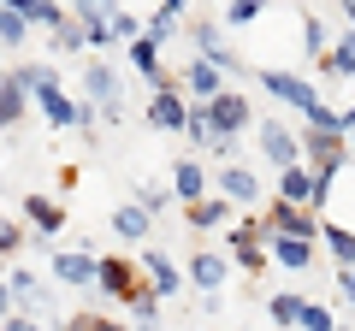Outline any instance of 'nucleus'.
<instances>
[{
    "label": "nucleus",
    "instance_id": "4be33fe9",
    "mask_svg": "<svg viewBox=\"0 0 355 331\" xmlns=\"http://www.w3.org/2000/svg\"><path fill=\"white\" fill-rule=\"evenodd\" d=\"M142 267H148V272H154V284H160V290H178V272H172V267H166V260H160V255H142Z\"/></svg>",
    "mask_w": 355,
    "mask_h": 331
},
{
    "label": "nucleus",
    "instance_id": "6ab92c4d",
    "mask_svg": "<svg viewBox=\"0 0 355 331\" xmlns=\"http://www.w3.org/2000/svg\"><path fill=\"white\" fill-rule=\"evenodd\" d=\"M30 219H36L42 231H60V207H53V202H42V195H30Z\"/></svg>",
    "mask_w": 355,
    "mask_h": 331
},
{
    "label": "nucleus",
    "instance_id": "f8f14e48",
    "mask_svg": "<svg viewBox=\"0 0 355 331\" xmlns=\"http://www.w3.org/2000/svg\"><path fill=\"white\" fill-rule=\"evenodd\" d=\"M12 6H18L24 24H53V18H60V6H48V0H12Z\"/></svg>",
    "mask_w": 355,
    "mask_h": 331
},
{
    "label": "nucleus",
    "instance_id": "ddd939ff",
    "mask_svg": "<svg viewBox=\"0 0 355 331\" xmlns=\"http://www.w3.org/2000/svg\"><path fill=\"white\" fill-rule=\"evenodd\" d=\"M272 255H279L284 267H308V242L302 237H279V242H272Z\"/></svg>",
    "mask_w": 355,
    "mask_h": 331
},
{
    "label": "nucleus",
    "instance_id": "cd10ccee",
    "mask_svg": "<svg viewBox=\"0 0 355 331\" xmlns=\"http://www.w3.org/2000/svg\"><path fill=\"white\" fill-rule=\"evenodd\" d=\"M254 12H261V6H254V0H237V6H231V24H249Z\"/></svg>",
    "mask_w": 355,
    "mask_h": 331
},
{
    "label": "nucleus",
    "instance_id": "bb28decb",
    "mask_svg": "<svg viewBox=\"0 0 355 331\" xmlns=\"http://www.w3.org/2000/svg\"><path fill=\"white\" fill-rule=\"evenodd\" d=\"M302 325H308V331H331V314H320V307H302Z\"/></svg>",
    "mask_w": 355,
    "mask_h": 331
},
{
    "label": "nucleus",
    "instance_id": "2eb2a0df",
    "mask_svg": "<svg viewBox=\"0 0 355 331\" xmlns=\"http://www.w3.org/2000/svg\"><path fill=\"white\" fill-rule=\"evenodd\" d=\"M119 237H142V231H148V213H142V207H119Z\"/></svg>",
    "mask_w": 355,
    "mask_h": 331
},
{
    "label": "nucleus",
    "instance_id": "20e7f679",
    "mask_svg": "<svg viewBox=\"0 0 355 331\" xmlns=\"http://www.w3.org/2000/svg\"><path fill=\"white\" fill-rule=\"evenodd\" d=\"M261 148L272 154L279 166H291V160H296V136H291L284 125H261Z\"/></svg>",
    "mask_w": 355,
    "mask_h": 331
},
{
    "label": "nucleus",
    "instance_id": "b1692460",
    "mask_svg": "<svg viewBox=\"0 0 355 331\" xmlns=\"http://www.w3.org/2000/svg\"><path fill=\"white\" fill-rule=\"evenodd\" d=\"M190 219H196V225H219V219H225V202H196Z\"/></svg>",
    "mask_w": 355,
    "mask_h": 331
},
{
    "label": "nucleus",
    "instance_id": "c85d7f7f",
    "mask_svg": "<svg viewBox=\"0 0 355 331\" xmlns=\"http://www.w3.org/2000/svg\"><path fill=\"white\" fill-rule=\"evenodd\" d=\"M6 249H18V225H6V219H0V255H6Z\"/></svg>",
    "mask_w": 355,
    "mask_h": 331
},
{
    "label": "nucleus",
    "instance_id": "72a5a7b5",
    "mask_svg": "<svg viewBox=\"0 0 355 331\" xmlns=\"http://www.w3.org/2000/svg\"><path fill=\"white\" fill-rule=\"evenodd\" d=\"M0 307H6V290H0Z\"/></svg>",
    "mask_w": 355,
    "mask_h": 331
},
{
    "label": "nucleus",
    "instance_id": "5701e85b",
    "mask_svg": "<svg viewBox=\"0 0 355 331\" xmlns=\"http://www.w3.org/2000/svg\"><path fill=\"white\" fill-rule=\"evenodd\" d=\"M272 319H279V325L302 319V302H296V296H272Z\"/></svg>",
    "mask_w": 355,
    "mask_h": 331
},
{
    "label": "nucleus",
    "instance_id": "aec40b11",
    "mask_svg": "<svg viewBox=\"0 0 355 331\" xmlns=\"http://www.w3.org/2000/svg\"><path fill=\"white\" fill-rule=\"evenodd\" d=\"M172 184H178V195H202V166H190V160H184Z\"/></svg>",
    "mask_w": 355,
    "mask_h": 331
},
{
    "label": "nucleus",
    "instance_id": "0eeeda50",
    "mask_svg": "<svg viewBox=\"0 0 355 331\" xmlns=\"http://www.w3.org/2000/svg\"><path fill=\"white\" fill-rule=\"evenodd\" d=\"M190 278L202 284V290H214V284L225 278V260H219V255H196V260H190Z\"/></svg>",
    "mask_w": 355,
    "mask_h": 331
},
{
    "label": "nucleus",
    "instance_id": "1a4fd4ad",
    "mask_svg": "<svg viewBox=\"0 0 355 331\" xmlns=\"http://www.w3.org/2000/svg\"><path fill=\"white\" fill-rule=\"evenodd\" d=\"M190 89H202L207 101L219 95V65H214V60H196V65H190Z\"/></svg>",
    "mask_w": 355,
    "mask_h": 331
},
{
    "label": "nucleus",
    "instance_id": "f03ea898",
    "mask_svg": "<svg viewBox=\"0 0 355 331\" xmlns=\"http://www.w3.org/2000/svg\"><path fill=\"white\" fill-rule=\"evenodd\" d=\"M95 278H101L113 296H130V302L142 296V290H137V272H130V260H101V267H95Z\"/></svg>",
    "mask_w": 355,
    "mask_h": 331
},
{
    "label": "nucleus",
    "instance_id": "9b49d317",
    "mask_svg": "<svg viewBox=\"0 0 355 331\" xmlns=\"http://www.w3.org/2000/svg\"><path fill=\"white\" fill-rule=\"evenodd\" d=\"M326 242H331V255H338L343 267H355V231H343V225H326Z\"/></svg>",
    "mask_w": 355,
    "mask_h": 331
},
{
    "label": "nucleus",
    "instance_id": "a211bd4d",
    "mask_svg": "<svg viewBox=\"0 0 355 331\" xmlns=\"http://www.w3.org/2000/svg\"><path fill=\"white\" fill-rule=\"evenodd\" d=\"M272 225H279V237H302V231H308V219L296 213V207H284V202H279V213H272Z\"/></svg>",
    "mask_w": 355,
    "mask_h": 331
},
{
    "label": "nucleus",
    "instance_id": "a878e982",
    "mask_svg": "<svg viewBox=\"0 0 355 331\" xmlns=\"http://www.w3.org/2000/svg\"><path fill=\"white\" fill-rule=\"evenodd\" d=\"M18 36H24V18H18V12H0V42H18Z\"/></svg>",
    "mask_w": 355,
    "mask_h": 331
},
{
    "label": "nucleus",
    "instance_id": "f3484780",
    "mask_svg": "<svg viewBox=\"0 0 355 331\" xmlns=\"http://www.w3.org/2000/svg\"><path fill=\"white\" fill-rule=\"evenodd\" d=\"M225 195H237V202H249V195H254V172H243V166H231V172H225Z\"/></svg>",
    "mask_w": 355,
    "mask_h": 331
},
{
    "label": "nucleus",
    "instance_id": "7ed1b4c3",
    "mask_svg": "<svg viewBox=\"0 0 355 331\" xmlns=\"http://www.w3.org/2000/svg\"><path fill=\"white\" fill-rule=\"evenodd\" d=\"M266 89H272V95H284V101H291V107H308V113H314V89H308V83H302V77H284V71H266Z\"/></svg>",
    "mask_w": 355,
    "mask_h": 331
},
{
    "label": "nucleus",
    "instance_id": "473e14b6",
    "mask_svg": "<svg viewBox=\"0 0 355 331\" xmlns=\"http://www.w3.org/2000/svg\"><path fill=\"white\" fill-rule=\"evenodd\" d=\"M6 331H36V325H24V319H18V325H6Z\"/></svg>",
    "mask_w": 355,
    "mask_h": 331
},
{
    "label": "nucleus",
    "instance_id": "c756f323",
    "mask_svg": "<svg viewBox=\"0 0 355 331\" xmlns=\"http://www.w3.org/2000/svg\"><path fill=\"white\" fill-rule=\"evenodd\" d=\"M71 331H95V319H71Z\"/></svg>",
    "mask_w": 355,
    "mask_h": 331
},
{
    "label": "nucleus",
    "instance_id": "39448f33",
    "mask_svg": "<svg viewBox=\"0 0 355 331\" xmlns=\"http://www.w3.org/2000/svg\"><path fill=\"white\" fill-rule=\"evenodd\" d=\"M148 118H154V125H160V130H178V125H184V118H190V113H184V107H178V95H154Z\"/></svg>",
    "mask_w": 355,
    "mask_h": 331
},
{
    "label": "nucleus",
    "instance_id": "423d86ee",
    "mask_svg": "<svg viewBox=\"0 0 355 331\" xmlns=\"http://www.w3.org/2000/svg\"><path fill=\"white\" fill-rule=\"evenodd\" d=\"M42 107H48V118H53V125H77V107L65 101V95L53 89V83H42Z\"/></svg>",
    "mask_w": 355,
    "mask_h": 331
},
{
    "label": "nucleus",
    "instance_id": "412c9836",
    "mask_svg": "<svg viewBox=\"0 0 355 331\" xmlns=\"http://www.w3.org/2000/svg\"><path fill=\"white\" fill-rule=\"evenodd\" d=\"M18 113H24V101H18V83H0V125H12Z\"/></svg>",
    "mask_w": 355,
    "mask_h": 331
},
{
    "label": "nucleus",
    "instance_id": "4468645a",
    "mask_svg": "<svg viewBox=\"0 0 355 331\" xmlns=\"http://www.w3.org/2000/svg\"><path fill=\"white\" fill-rule=\"evenodd\" d=\"M326 65H331V71H338V77H349V71H355V36H343L338 48L326 53Z\"/></svg>",
    "mask_w": 355,
    "mask_h": 331
},
{
    "label": "nucleus",
    "instance_id": "f257e3e1",
    "mask_svg": "<svg viewBox=\"0 0 355 331\" xmlns=\"http://www.w3.org/2000/svg\"><path fill=\"white\" fill-rule=\"evenodd\" d=\"M249 125V101L243 95H214L207 101V130H219V136H231V130Z\"/></svg>",
    "mask_w": 355,
    "mask_h": 331
},
{
    "label": "nucleus",
    "instance_id": "9d476101",
    "mask_svg": "<svg viewBox=\"0 0 355 331\" xmlns=\"http://www.w3.org/2000/svg\"><path fill=\"white\" fill-rule=\"evenodd\" d=\"M53 272H60V278H71V284H89V278H95V260H83V255H60V260H53Z\"/></svg>",
    "mask_w": 355,
    "mask_h": 331
},
{
    "label": "nucleus",
    "instance_id": "2f4dec72",
    "mask_svg": "<svg viewBox=\"0 0 355 331\" xmlns=\"http://www.w3.org/2000/svg\"><path fill=\"white\" fill-rule=\"evenodd\" d=\"M343 290H349V302H355V272H349V278H343Z\"/></svg>",
    "mask_w": 355,
    "mask_h": 331
},
{
    "label": "nucleus",
    "instance_id": "7c9ffc66",
    "mask_svg": "<svg viewBox=\"0 0 355 331\" xmlns=\"http://www.w3.org/2000/svg\"><path fill=\"white\" fill-rule=\"evenodd\" d=\"M95 331H125V325H113V319H95Z\"/></svg>",
    "mask_w": 355,
    "mask_h": 331
},
{
    "label": "nucleus",
    "instance_id": "393cba45",
    "mask_svg": "<svg viewBox=\"0 0 355 331\" xmlns=\"http://www.w3.org/2000/svg\"><path fill=\"white\" fill-rule=\"evenodd\" d=\"M89 89L101 95V101H113V95H119V89H113V77H107L101 65H89Z\"/></svg>",
    "mask_w": 355,
    "mask_h": 331
},
{
    "label": "nucleus",
    "instance_id": "dca6fc26",
    "mask_svg": "<svg viewBox=\"0 0 355 331\" xmlns=\"http://www.w3.org/2000/svg\"><path fill=\"white\" fill-rule=\"evenodd\" d=\"M130 65H137V71H160V53H154V36H137V48H130Z\"/></svg>",
    "mask_w": 355,
    "mask_h": 331
},
{
    "label": "nucleus",
    "instance_id": "6e6552de",
    "mask_svg": "<svg viewBox=\"0 0 355 331\" xmlns=\"http://www.w3.org/2000/svg\"><path fill=\"white\" fill-rule=\"evenodd\" d=\"M314 190H320V184L308 178V172H284V207H296V202H314Z\"/></svg>",
    "mask_w": 355,
    "mask_h": 331
}]
</instances>
